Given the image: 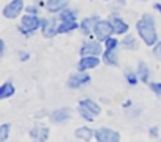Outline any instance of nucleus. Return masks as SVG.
<instances>
[{
  "instance_id": "f257e3e1",
  "label": "nucleus",
  "mask_w": 161,
  "mask_h": 142,
  "mask_svg": "<svg viewBox=\"0 0 161 142\" xmlns=\"http://www.w3.org/2000/svg\"><path fill=\"white\" fill-rule=\"evenodd\" d=\"M136 31L144 41L146 46L153 47L158 42V35L155 28V19L150 14H144L138 22H136Z\"/></svg>"
},
{
  "instance_id": "f03ea898",
  "label": "nucleus",
  "mask_w": 161,
  "mask_h": 142,
  "mask_svg": "<svg viewBox=\"0 0 161 142\" xmlns=\"http://www.w3.org/2000/svg\"><path fill=\"white\" fill-rule=\"evenodd\" d=\"M41 27V19L36 16V14H27L22 17L20 20V25H19V31L25 36H30L33 35L38 28Z\"/></svg>"
},
{
  "instance_id": "7ed1b4c3",
  "label": "nucleus",
  "mask_w": 161,
  "mask_h": 142,
  "mask_svg": "<svg viewBox=\"0 0 161 142\" xmlns=\"http://www.w3.org/2000/svg\"><path fill=\"white\" fill-rule=\"evenodd\" d=\"M113 33H114V30H113L111 22H109V20L99 19V22H97L96 27H94V36H96L99 41H103V42H105Z\"/></svg>"
},
{
  "instance_id": "20e7f679",
  "label": "nucleus",
  "mask_w": 161,
  "mask_h": 142,
  "mask_svg": "<svg viewBox=\"0 0 161 142\" xmlns=\"http://www.w3.org/2000/svg\"><path fill=\"white\" fill-rule=\"evenodd\" d=\"M97 142H120V134L111 128H99L96 130V136Z\"/></svg>"
},
{
  "instance_id": "39448f33",
  "label": "nucleus",
  "mask_w": 161,
  "mask_h": 142,
  "mask_svg": "<svg viewBox=\"0 0 161 142\" xmlns=\"http://www.w3.org/2000/svg\"><path fill=\"white\" fill-rule=\"evenodd\" d=\"M88 83H91V75H88V74L78 70V74H74V75L69 77V80H67V88L77 89V88H81V86H85V85H88Z\"/></svg>"
},
{
  "instance_id": "423d86ee",
  "label": "nucleus",
  "mask_w": 161,
  "mask_h": 142,
  "mask_svg": "<svg viewBox=\"0 0 161 142\" xmlns=\"http://www.w3.org/2000/svg\"><path fill=\"white\" fill-rule=\"evenodd\" d=\"M24 9V0H11L3 8V16L6 19H16Z\"/></svg>"
},
{
  "instance_id": "0eeeda50",
  "label": "nucleus",
  "mask_w": 161,
  "mask_h": 142,
  "mask_svg": "<svg viewBox=\"0 0 161 142\" xmlns=\"http://www.w3.org/2000/svg\"><path fill=\"white\" fill-rule=\"evenodd\" d=\"M100 53H102V46L99 41H94V39L86 41L80 48L81 56H99Z\"/></svg>"
},
{
  "instance_id": "6e6552de",
  "label": "nucleus",
  "mask_w": 161,
  "mask_h": 142,
  "mask_svg": "<svg viewBox=\"0 0 161 142\" xmlns=\"http://www.w3.org/2000/svg\"><path fill=\"white\" fill-rule=\"evenodd\" d=\"M41 31H42V36L49 39L58 35V25L55 19H41Z\"/></svg>"
},
{
  "instance_id": "1a4fd4ad",
  "label": "nucleus",
  "mask_w": 161,
  "mask_h": 142,
  "mask_svg": "<svg viewBox=\"0 0 161 142\" xmlns=\"http://www.w3.org/2000/svg\"><path fill=\"white\" fill-rule=\"evenodd\" d=\"M30 136L35 142H47L49 139V128L46 125H35L30 131Z\"/></svg>"
},
{
  "instance_id": "9d476101",
  "label": "nucleus",
  "mask_w": 161,
  "mask_h": 142,
  "mask_svg": "<svg viewBox=\"0 0 161 142\" xmlns=\"http://www.w3.org/2000/svg\"><path fill=\"white\" fill-rule=\"evenodd\" d=\"M99 64H100V59L97 56H81V59L78 61V70L86 72L89 69H96Z\"/></svg>"
},
{
  "instance_id": "9b49d317",
  "label": "nucleus",
  "mask_w": 161,
  "mask_h": 142,
  "mask_svg": "<svg viewBox=\"0 0 161 142\" xmlns=\"http://www.w3.org/2000/svg\"><path fill=\"white\" fill-rule=\"evenodd\" d=\"M109 22H111L113 30H114L116 35H125V33L128 31V24H127L125 20H122L119 16L113 14V16L109 17Z\"/></svg>"
},
{
  "instance_id": "f8f14e48",
  "label": "nucleus",
  "mask_w": 161,
  "mask_h": 142,
  "mask_svg": "<svg viewBox=\"0 0 161 142\" xmlns=\"http://www.w3.org/2000/svg\"><path fill=\"white\" fill-rule=\"evenodd\" d=\"M70 117H72V112H70L69 108L56 109V111H53V112L50 114V119H52V122H55V123H63V122L69 120Z\"/></svg>"
},
{
  "instance_id": "ddd939ff",
  "label": "nucleus",
  "mask_w": 161,
  "mask_h": 142,
  "mask_svg": "<svg viewBox=\"0 0 161 142\" xmlns=\"http://www.w3.org/2000/svg\"><path fill=\"white\" fill-rule=\"evenodd\" d=\"M97 22H99V17H97V16H91V17L83 19L81 24H80L81 33H83V35H91V33H94V27H96Z\"/></svg>"
},
{
  "instance_id": "4468645a",
  "label": "nucleus",
  "mask_w": 161,
  "mask_h": 142,
  "mask_svg": "<svg viewBox=\"0 0 161 142\" xmlns=\"http://www.w3.org/2000/svg\"><path fill=\"white\" fill-rule=\"evenodd\" d=\"M75 136L85 142H91V139L96 136V131H92L89 127H80L75 130Z\"/></svg>"
},
{
  "instance_id": "2eb2a0df",
  "label": "nucleus",
  "mask_w": 161,
  "mask_h": 142,
  "mask_svg": "<svg viewBox=\"0 0 161 142\" xmlns=\"http://www.w3.org/2000/svg\"><path fill=\"white\" fill-rule=\"evenodd\" d=\"M49 13H58L63 11L64 8H67V0H47L46 3Z\"/></svg>"
},
{
  "instance_id": "dca6fc26",
  "label": "nucleus",
  "mask_w": 161,
  "mask_h": 142,
  "mask_svg": "<svg viewBox=\"0 0 161 142\" xmlns=\"http://www.w3.org/2000/svg\"><path fill=\"white\" fill-rule=\"evenodd\" d=\"M80 106H83V108H86L88 111H91L94 116H99L100 112H102V109H100V106L94 101V100H89V98H85V100H81L80 101Z\"/></svg>"
},
{
  "instance_id": "f3484780",
  "label": "nucleus",
  "mask_w": 161,
  "mask_h": 142,
  "mask_svg": "<svg viewBox=\"0 0 161 142\" xmlns=\"http://www.w3.org/2000/svg\"><path fill=\"white\" fill-rule=\"evenodd\" d=\"M59 20L61 22H75L77 20V11H74L70 8H64L63 11H59Z\"/></svg>"
},
{
  "instance_id": "a211bd4d",
  "label": "nucleus",
  "mask_w": 161,
  "mask_h": 142,
  "mask_svg": "<svg viewBox=\"0 0 161 142\" xmlns=\"http://www.w3.org/2000/svg\"><path fill=\"white\" fill-rule=\"evenodd\" d=\"M138 77L142 83H149V78H150V70L147 67L146 63H139L138 64Z\"/></svg>"
},
{
  "instance_id": "6ab92c4d",
  "label": "nucleus",
  "mask_w": 161,
  "mask_h": 142,
  "mask_svg": "<svg viewBox=\"0 0 161 142\" xmlns=\"http://www.w3.org/2000/svg\"><path fill=\"white\" fill-rule=\"evenodd\" d=\"M103 63H107L108 66H117L119 64L116 50H105L103 52Z\"/></svg>"
},
{
  "instance_id": "aec40b11",
  "label": "nucleus",
  "mask_w": 161,
  "mask_h": 142,
  "mask_svg": "<svg viewBox=\"0 0 161 142\" xmlns=\"http://www.w3.org/2000/svg\"><path fill=\"white\" fill-rule=\"evenodd\" d=\"M80 25L77 24V22H61L59 25H58V33L59 35H64V33H70V31H74L75 28H78Z\"/></svg>"
},
{
  "instance_id": "412c9836",
  "label": "nucleus",
  "mask_w": 161,
  "mask_h": 142,
  "mask_svg": "<svg viewBox=\"0 0 161 142\" xmlns=\"http://www.w3.org/2000/svg\"><path fill=\"white\" fill-rule=\"evenodd\" d=\"M14 86H13V83H3L2 86H0V100H3V98H8V97H11V95L14 94Z\"/></svg>"
},
{
  "instance_id": "4be33fe9",
  "label": "nucleus",
  "mask_w": 161,
  "mask_h": 142,
  "mask_svg": "<svg viewBox=\"0 0 161 142\" xmlns=\"http://www.w3.org/2000/svg\"><path fill=\"white\" fill-rule=\"evenodd\" d=\"M122 46L125 48H128V50H136L138 48V42H136V39L133 38V36H125L124 38V41H122Z\"/></svg>"
},
{
  "instance_id": "5701e85b",
  "label": "nucleus",
  "mask_w": 161,
  "mask_h": 142,
  "mask_svg": "<svg viewBox=\"0 0 161 142\" xmlns=\"http://www.w3.org/2000/svg\"><path fill=\"white\" fill-rule=\"evenodd\" d=\"M9 134V123H3L0 125V142H5L8 139Z\"/></svg>"
},
{
  "instance_id": "b1692460",
  "label": "nucleus",
  "mask_w": 161,
  "mask_h": 142,
  "mask_svg": "<svg viewBox=\"0 0 161 142\" xmlns=\"http://www.w3.org/2000/svg\"><path fill=\"white\" fill-rule=\"evenodd\" d=\"M80 116H81L86 122H92V120H94V117H96L91 111H88V109H86V108H83V106H80Z\"/></svg>"
},
{
  "instance_id": "393cba45",
  "label": "nucleus",
  "mask_w": 161,
  "mask_h": 142,
  "mask_svg": "<svg viewBox=\"0 0 161 142\" xmlns=\"http://www.w3.org/2000/svg\"><path fill=\"white\" fill-rule=\"evenodd\" d=\"M119 46V41L116 39V38H108L107 41H105V50H116Z\"/></svg>"
},
{
  "instance_id": "a878e982",
  "label": "nucleus",
  "mask_w": 161,
  "mask_h": 142,
  "mask_svg": "<svg viewBox=\"0 0 161 142\" xmlns=\"http://www.w3.org/2000/svg\"><path fill=\"white\" fill-rule=\"evenodd\" d=\"M125 78H127L128 85H131V86H136V85H138V80H139L138 74H135V72H127Z\"/></svg>"
},
{
  "instance_id": "bb28decb",
  "label": "nucleus",
  "mask_w": 161,
  "mask_h": 142,
  "mask_svg": "<svg viewBox=\"0 0 161 142\" xmlns=\"http://www.w3.org/2000/svg\"><path fill=\"white\" fill-rule=\"evenodd\" d=\"M150 89L158 97H161V83H150Z\"/></svg>"
},
{
  "instance_id": "cd10ccee",
  "label": "nucleus",
  "mask_w": 161,
  "mask_h": 142,
  "mask_svg": "<svg viewBox=\"0 0 161 142\" xmlns=\"http://www.w3.org/2000/svg\"><path fill=\"white\" fill-rule=\"evenodd\" d=\"M153 55H155V56L161 61V41L160 42H157V44L153 46Z\"/></svg>"
},
{
  "instance_id": "c85d7f7f",
  "label": "nucleus",
  "mask_w": 161,
  "mask_h": 142,
  "mask_svg": "<svg viewBox=\"0 0 161 142\" xmlns=\"http://www.w3.org/2000/svg\"><path fill=\"white\" fill-rule=\"evenodd\" d=\"M28 58H30V55H28L27 52H20V53H19V59H20L22 63H25V61H28Z\"/></svg>"
},
{
  "instance_id": "c756f323",
  "label": "nucleus",
  "mask_w": 161,
  "mask_h": 142,
  "mask_svg": "<svg viewBox=\"0 0 161 142\" xmlns=\"http://www.w3.org/2000/svg\"><path fill=\"white\" fill-rule=\"evenodd\" d=\"M27 14H36L38 16V6H27Z\"/></svg>"
},
{
  "instance_id": "7c9ffc66",
  "label": "nucleus",
  "mask_w": 161,
  "mask_h": 142,
  "mask_svg": "<svg viewBox=\"0 0 161 142\" xmlns=\"http://www.w3.org/2000/svg\"><path fill=\"white\" fill-rule=\"evenodd\" d=\"M149 134H150L152 138H158V127H152V128L149 130Z\"/></svg>"
},
{
  "instance_id": "2f4dec72",
  "label": "nucleus",
  "mask_w": 161,
  "mask_h": 142,
  "mask_svg": "<svg viewBox=\"0 0 161 142\" xmlns=\"http://www.w3.org/2000/svg\"><path fill=\"white\" fill-rule=\"evenodd\" d=\"M3 53H5V42H3V39L0 38V58L3 56Z\"/></svg>"
},
{
  "instance_id": "473e14b6",
  "label": "nucleus",
  "mask_w": 161,
  "mask_h": 142,
  "mask_svg": "<svg viewBox=\"0 0 161 142\" xmlns=\"http://www.w3.org/2000/svg\"><path fill=\"white\" fill-rule=\"evenodd\" d=\"M153 8H155V9L161 14V3H155V5H153Z\"/></svg>"
},
{
  "instance_id": "72a5a7b5",
  "label": "nucleus",
  "mask_w": 161,
  "mask_h": 142,
  "mask_svg": "<svg viewBox=\"0 0 161 142\" xmlns=\"http://www.w3.org/2000/svg\"><path fill=\"white\" fill-rule=\"evenodd\" d=\"M141 2H147V0H141Z\"/></svg>"
},
{
  "instance_id": "f704fd0d",
  "label": "nucleus",
  "mask_w": 161,
  "mask_h": 142,
  "mask_svg": "<svg viewBox=\"0 0 161 142\" xmlns=\"http://www.w3.org/2000/svg\"><path fill=\"white\" fill-rule=\"evenodd\" d=\"M105 2H108V0H105Z\"/></svg>"
}]
</instances>
